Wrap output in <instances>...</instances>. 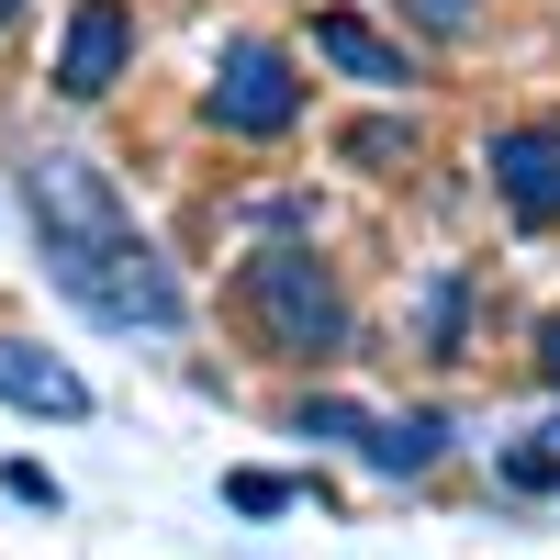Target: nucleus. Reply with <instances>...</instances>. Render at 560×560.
I'll list each match as a JSON object with an SVG mask.
<instances>
[{
  "mask_svg": "<svg viewBox=\"0 0 560 560\" xmlns=\"http://www.w3.org/2000/svg\"><path fill=\"white\" fill-rule=\"evenodd\" d=\"M224 303H236V325L258 337V359H280V370H348L359 359V292H348V269L314 236L247 247L236 280H224Z\"/></svg>",
  "mask_w": 560,
  "mask_h": 560,
  "instance_id": "2",
  "label": "nucleus"
},
{
  "mask_svg": "<svg viewBox=\"0 0 560 560\" xmlns=\"http://www.w3.org/2000/svg\"><path fill=\"white\" fill-rule=\"evenodd\" d=\"M538 382L560 393V314H538Z\"/></svg>",
  "mask_w": 560,
  "mask_h": 560,
  "instance_id": "16",
  "label": "nucleus"
},
{
  "mask_svg": "<svg viewBox=\"0 0 560 560\" xmlns=\"http://www.w3.org/2000/svg\"><path fill=\"white\" fill-rule=\"evenodd\" d=\"M23 202H34V236H45V280H57L79 314L147 325V337L191 325V280H179L168 247L124 213L113 168L90 158V147H34L23 158Z\"/></svg>",
  "mask_w": 560,
  "mask_h": 560,
  "instance_id": "1",
  "label": "nucleus"
},
{
  "mask_svg": "<svg viewBox=\"0 0 560 560\" xmlns=\"http://www.w3.org/2000/svg\"><path fill=\"white\" fill-rule=\"evenodd\" d=\"M0 393H12L23 415H90V382H79L68 359L23 348V337H0Z\"/></svg>",
  "mask_w": 560,
  "mask_h": 560,
  "instance_id": "9",
  "label": "nucleus"
},
{
  "mask_svg": "<svg viewBox=\"0 0 560 560\" xmlns=\"http://www.w3.org/2000/svg\"><path fill=\"white\" fill-rule=\"evenodd\" d=\"M0 482H12L23 504H45V516H57V471H45V459H12V471H0Z\"/></svg>",
  "mask_w": 560,
  "mask_h": 560,
  "instance_id": "15",
  "label": "nucleus"
},
{
  "mask_svg": "<svg viewBox=\"0 0 560 560\" xmlns=\"http://www.w3.org/2000/svg\"><path fill=\"white\" fill-rule=\"evenodd\" d=\"M404 348L415 359H459V348H471V269H427V280H415V303H404Z\"/></svg>",
  "mask_w": 560,
  "mask_h": 560,
  "instance_id": "7",
  "label": "nucleus"
},
{
  "mask_svg": "<svg viewBox=\"0 0 560 560\" xmlns=\"http://www.w3.org/2000/svg\"><path fill=\"white\" fill-rule=\"evenodd\" d=\"M303 45H314V68H337V79H359V90H382V102H404V90L427 79V68H415V45L382 34L370 12H348V0H314Z\"/></svg>",
  "mask_w": 560,
  "mask_h": 560,
  "instance_id": "6",
  "label": "nucleus"
},
{
  "mask_svg": "<svg viewBox=\"0 0 560 560\" xmlns=\"http://www.w3.org/2000/svg\"><path fill=\"white\" fill-rule=\"evenodd\" d=\"M202 124L224 135V147H280V135L303 124V68H292V45L224 34V57H213V79H202Z\"/></svg>",
  "mask_w": 560,
  "mask_h": 560,
  "instance_id": "3",
  "label": "nucleus"
},
{
  "mask_svg": "<svg viewBox=\"0 0 560 560\" xmlns=\"http://www.w3.org/2000/svg\"><path fill=\"white\" fill-rule=\"evenodd\" d=\"M12 12H23V0H0V23H12Z\"/></svg>",
  "mask_w": 560,
  "mask_h": 560,
  "instance_id": "17",
  "label": "nucleus"
},
{
  "mask_svg": "<svg viewBox=\"0 0 560 560\" xmlns=\"http://www.w3.org/2000/svg\"><path fill=\"white\" fill-rule=\"evenodd\" d=\"M57 102H113L135 79V0H68V34H57Z\"/></svg>",
  "mask_w": 560,
  "mask_h": 560,
  "instance_id": "5",
  "label": "nucleus"
},
{
  "mask_svg": "<svg viewBox=\"0 0 560 560\" xmlns=\"http://www.w3.org/2000/svg\"><path fill=\"white\" fill-rule=\"evenodd\" d=\"M292 493H303V482H280V471H236V482H224V504H236V516H280Z\"/></svg>",
  "mask_w": 560,
  "mask_h": 560,
  "instance_id": "14",
  "label": "nucleus"
},
{
  "mask_svg": "<svg viewBox=\"0 0 560 560\" xmlns=\"http://www.w3.org/2000/svg\"><path fill=\"white\" fill-rule=\"evenodd\" d=\"M482 12H493V0H393V23H404V34H427V45H471Z\"/></svg>",
  "mask_w": 560,
  "mask_h": 560,
  "instance_id": "13",
  "label": "nucleus"
},
{
  "mask_svg": "<svg viewBox=\"0 0 560 560\" xmlns=\"http://www.w3.org/2000/svg\"><path fill=\"white\" fill-rule=\"evenodd\" d=\"M359 459L382 482H427L438 459H448V415L438 404H404V415H370V438H359Z\"/></svg>",
  "mask_w": 560,
  "mask_h": 560,
  "instance_id": "8",
  "label": "nucleus"
},
{
  "mask_svg": "<svg viewBox=\"0 0 560 560\" xmlns=\"http://www.w3.org/2000/svg\"><path fill=\"white\" fill-rule=\"evenodd\" d=\"M493 482H504V493H560V415L493 448Z\"/></svg>",
  "mask_w": 560,
  "mask_h": 560,
  "instance_id": "11",
  "label": "nucleus"
},
{
  "mask_svg": "<svg viewBox=\"0 0 560 560\" xmlns=\"http://www.w3.org/2000/svg\"><path fill=\"white\" fill-rule=\"evenodd\" d=\"M292 438H314V448H359V438H370V404H359V393H292Z\"/></svg>",
  "mask_w": 560,
  "mask_h": 560,
  "instance_id": "12",
  "label": "nucleus"
},
{
  "mask_svg": "<svg viewBox=\"0 0 560 560\" xmlns=\"http://www.w3.org/2000/svg\"><path fill=\"white\" fill-rule=\"evenodd\" d=\"M482 191L504 202V224L560 236V113H516L482 135Z\"/></svg>",
  "mask_w": 560,
  "mask_h": 560,
  "instance_id": "4",
  "label": "nucleus"
},
{
  "mask_svg": "<svg viewBox=\"0 0 560 560\" xmlns=\"http://www.w3.org/2000/svg\"><path fill=\"white\" fill-rule=\"evenodd\" d=\"M337 158L359 179H404L415 158H427V124H415V113H359V124H337Z\"/></svg>",
  "mask_w": 560,
  "mask_h": 560,
  "instance_id": "10",
  "label": "nucleus"
}]
</instances>
